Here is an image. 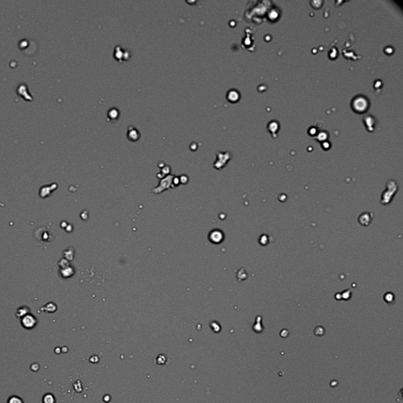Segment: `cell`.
<instances>
[{
  "label": "cell",
  "mask_w": 403,
  "mask_h": 403,
  "mask_svg": "<svg viewBox=\"0 0 403 403\" xmlns=\"http://www.w3.org/2000/svg\"><path fill=\"white\" fill-rule=\"evenodd\" d=\"M21 325L25 329H32L36 327L38 323V320L32 314H26L21 320Z\"/></svg>",
  "instance_id": "cell-1"
},
{
  "label": "cell",
  "mask_w": 403,
  "mask_h": 403,
  "mask_svg": "<svg viewBox=\"0 0 403 403\" xmlns=\"http://www.w3.org/2000/svg\"><path fill=\"white\" fill-rule=\"evenodd\" d=\"M352 106L355 111L363 112L368 108V101L363 96H358L352 102Z\"/></svg>",
  "instance_id": "cell-2"
},
{
  "label": "cell",
  "mask_w": 403,
  "mask_h": 403,
  "mask_svg": "<svg viewBox=\"0 0 403 403\" xmlns=\"http://www.w3.org/2000/svg\"><path fill=\"white\" fill-rule=\"evenodd\" d=\"M369 215H370L369 213H364L361 215L359 219H358V221H360L361 225H364V226H367V225H369L371 220H372V218L369 217Z\"/></svg>",
  "instance_id": "cell-3"
},
{
  "label": "cell",
  "mask_w": 403,
  "mask_h": 403,
  "mask_svg": "<svg viewBox=\"0 0 403 403\" xmlns=\"http://www.w3.org/2000/svg\"><path fill=\"white\" fill-rule=\"evenodd\" d=\"M28 312H29V309H28V307H26V306H22V307H20V308L17 309V310L15 313V315L17 318L21 319L23 317H24L26 314H28Z\"/></svg>",
  "instance_id": "cell-4"
},
{
  "label": "cell",
  "mask_w": 403,
  "mask_h": 403,
  "mask_svg": "<svg viewBox=\"0 0 403 403\" xmlns=\"http://www.w3.org/2000/svg\"><path fill=\"white\" fill-rule=\"evenodd\" d=\"M56 398L54 395L51 393H47L43 396L42 403H55Z\"/></svg>",
  "instance_id": "cell-5"
},
{
  "label": "cell",
  "mask_w": 403,
  "mask_h": 403,
  "mask_svg": "<svg viewBox=\"0 0 403 403\" xmlns=\"http://www.w3.org/2000/svg\"><path fill=\"white\" fill-rule=\"evenodd\" d=\"M7 403H24L22 398L17 395H12L7 400Z\"/></svg>",
  "instance_id": "cell-6"
},
{
  "label": "cell",
  "mask_w": 403,
  "mask_h": 403,
  "mask_svg": "<svg viewBox=\"0 0 403 403\" xmlns=\"http://www.w3.org/2000/svg\"><path fill=\"white\" fill-rule=\"evenodd\" d=\"M136 134H139V133L135 129H133V131H129V132H128V138H130V139L132 140L138 139L139 137L136 136Z\"/></svg>",
  "instance_id": "cell-7"
}]
</instances>
